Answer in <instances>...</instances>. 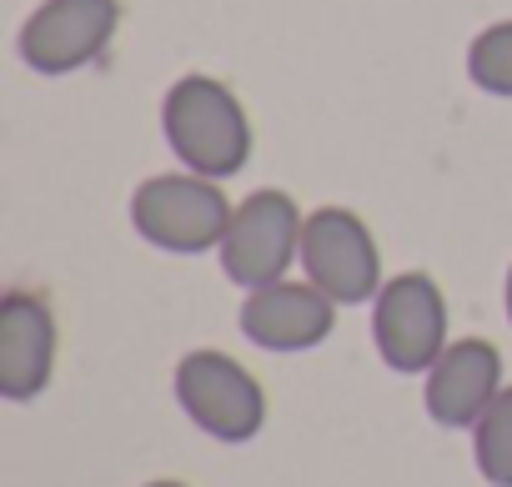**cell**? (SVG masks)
Instances as JSON below:
<instances>
[{
  "mask_svg": "<svg viewBox=\"0 0 512 487\" xmlns=\"http://www.w3.org/2000/svg\"><path fill=\"white\" fill-rule=\"evenodd\" d=\"M161 131L176 161L196 176L226 181L251 161V121L216 76H181L161 101Z\"/></svg>",
  "mask_w": 512,
  "mask_h": 487,
  "instance_id": "obj_1",
  "label": "cell"
},
{
  "mask_svg": "<svg viewBox=\"0 0 512 487\" xmlns=\"http://www.w3.org/2000/svg\"><path fill=\"white\" fill-rule=\"evenodd\" d=\"M231 211H236V201H226V191L196 171L146 176L131 196V226L141 231V241H151V247H161L171 257L221 252Z\"/></svg>",
  "mask_w": 512,
  "mask_h": 487,
  "instance_id": "obj_2",
  "label": "cell"
},
{
  "mask_svg": "<svg viewBox=\"0 0 512 487\" xmlns=\"http://www.w3.org/2000/svg\"><path fill=\"white\" fill-rule=\"evenodd\" d=\"M302 226H307V216L277 186L241 196L231 211V226L221 236V272L246 292L282 282L292 272V262H302Z\"/></svg>",
  "mask_w": 512,
  "mask_h": 487,
  "instance_id": "obj_3",
  "label": "cell"
},
{
  "mask_svg": "<svg viewBox=\"0 0 512 487\" xmlns=\"http://www.w3.org/2000/svg\"><path fill=\"white\" fill-rule=\"evenodd\" d=\"M302 272L337 307L377 302L382 292V252L372 226L347 206H317L302 226Z\"/></svg>",
  "mask_w": 512,
  "mask_h": 487,
  "instance_id": "obj_4",
  "label": "cell"
},
{
  "mask_svg": "<svg viewBox=\"0 0 512 487\" xmlns=\"http://www.w3.org/2000/svg\"><path fill=\"white\" fill-rule=\"evenodd\" d=\"M176 402L216 442H251L267 422V392L236 357L201 347L176 362Z\"/></svg>",
  "mask_w": 512,
  "mask_h": 487,
  "instance_id": "obj_5",
  "label": "cell"
},
{
  "mask_svg": "<svg viewBox=\"0 0 512 487\" xmlns=\"http://www.w3.org/2000/svg\"><path fill=\"white\" fill-rule=\"evenodd\" d=\"M372 337L392 372H427L447 352V302L427 272L387 277L372 302Z\"/></svg>",
  "mask_w": 512,
  "mask_h": 487,
  "instance_id": "obj_6",
  "label": "cell"
},
{
  "mask_svg": "<svg viewBox=\"0 0 512 487\" xmlns=\"http://www.w3.org/2000/svg\"><path fill=\"white\" fill-rule=\"evenodd\" d=\"M121 26V0H41L21 26V61L36 76H71L91 66Z\"/></svg>",
  "mask_w": 512,
  "mask_h": 487,
  "instance_id": "obj_7",
  "label": "cell"
},
{
  "mask_svg": "<svg viewBox=\"0 0 512 487\" xmlns=\"http://www.w3.org/2000/svg\"><path fill=\"white\" fill-rule=\"evenodd\" d=\"M337 302L312 282H267L246 292L241 302V332L267 352H312L332 337Z\"/></svg>",
  "mask_w": 512,
  "mask_h": 487,
  "instance_id": "obj_8",
  "label": "cell"
},
{
  "mask_svg": "<svg viewBox=\"0 0 512 487\" xmlns=\"http://www.w3.org/2000/svg\"><path fill=\"white\" fill-rule=\"evenodd\" d=\"M56 372V317L36 292L0 297V392L31 402L51 387Z\"/></svg>",
  "mask_w": 512,
  "mask_h": 487,
  "instance_id": "obj_9",
  "label": "cell"
},
{
  "mask_svg": "<svg viewBox=\"0 0 512 487\" xmlns=\"http://www.w3.org/2000/svg\"><path fill=\"white\" fill-rule=\"evenodd\" d=\"M502 392V352L487 337H457L427 367V417L442 427H472Z\"/></svg>",
  "mask_w": 512,
  "mask_h": 487,
  "instance_id": "obj_10",
  "label": "cell"
},
{
  "mask_svg": "<svg viewBox=\"0 0 512 487\" xmlns=\"http://www.w3.org/2000/svg\"><path fill=\"white\" fill-rule=\"evenodd\" d=\"M472 457L492 487H512V387H502L472 422Z\"/></svg>",
  "mask_w": 512,
  "mask_h": 487,
  "instance_id": "obj_11",
  "label": "cell"
},
{
  "mask_svg": "<svg viewBox=\"0 0 512 487\" xmlns=\"http://www.w3.org/2000/svg\"><path fill=\"white\" fill-rule=\"evenodd\" d=\"M467 76H472L477 91L512 101V21H497V26H487V31L472 36V46H467Z\"/></svg>",
  "mask_w": 512,
  "mask_h": 487,
  "instance_id": "obj_12",
  "label": "cell"
},
{
  "mask_svg": "<svg viewBox=\"0 0 512 487\" xmlns=\"http://www.w3.org/2000/svg\"><path fill=\"white\" fill-rule=\"evenodd\" d=\"M507 322H512V267H507Z\"/></svg>",
  "mask_w": 512,
  "mask_h": 487,
  "instance_id": "obj_13",
  "label": "cell"
},
{
  "mask_svg": "<svg viewBox=\"0 0 512 487\" xmlns=\"http://www.w3.org/2000/svg\"><path fill=\"white\" fill-rule=\"evenodd\" d=\"M146 487H186V482H176V477H161V482H146Z\"/></svg>",
  "mask_w": 512,
  "mask_h": 487,
  "instance_id": "obj_14",
  "label": "cell"
}]
</instances>
